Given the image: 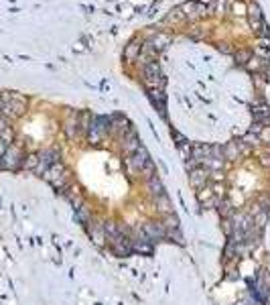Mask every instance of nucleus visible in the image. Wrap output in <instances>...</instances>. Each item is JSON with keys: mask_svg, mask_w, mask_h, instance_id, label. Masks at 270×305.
I'll list each match as a JSON object with an SVG mask.
<instances>
[{"mask_svg": "<svg viewBox=\"0 0 270 305\" xmlns=\"http://www.w3.org/2000/svg\"><path fill=\"white\" fill-rule=\"evenodd\" d=\"M144 81H147L149 86H157L159 81L163 83V80H161V67H159L157 61H150V63L144 65Z\"/></svg>", "mask_w": 270, "mask_h": 305, "instance_id": "39448f33", "label": "nucleus"}, {"mask_svg": "<svg viewBox=\"0 0 270 305\" xmlns=\"http://www.w3.org/2000/svg\"><path fill=\"white\" fill-rule=\"evenodd\" d=\"M256 57H260L264 61L270 59V37H262L256 45Z\"/></svg>", "mask_w": 270, "mask_h": 305, "instance_id": "0eeeda50", "label": "nucleus"}, {"mask_svg": "<svg viewBox=\"0 0 270 305\" xmlns=\"http://www.w3.org/2000/svg\"><path fill=\"white\" fill-rule=\"evenodd\" d=\"M169 43H171V35H167V33H157V35H152L150 41H149V45L157 51V53L163 51Z\"/></svg>", "mask_w": 270, "mask_h": 305, "instance_id": "423d86ee", "label": "nucleus"}, {"mask_svg": "<svg viewBox=\"0 0 270 305\" xmlns=\"http://www.w3.org/2000/svg\"><path fill=\"white\" fill-rule=\"evenodd\" d=\"M266 65H268V61L256 57V55L250 57V59H248V63H246V67L250 69V71H262V69H266Z\"/></svg>", "mask_w": 270, "mask_h": 305, "instance_id": "1a4fd4ad", "label": "nucleus"}, {"mask_svg": "<svg viewBox=\"0 0 270 305\" xmlns=\"http://www.w3.org/2000/svg\"><path fill=\"white\" fill-rule=\"evenodd\" d=\"M140 49H142V45L134 41V43H130V45L126 47V51H124V57H126L128 61H136L138 55H140Z\"/></svg>", "mask_w": 270, "mask_h": 305, "instance_id": "6e6552de", "label": "nucleus"}, {"mask_svg": "<svg viewBox=\"0 0 270 305\" xmlns=\"http://www.w3.org/2000/svg\"><path fill=\"white\" fill-rule=\"evenodd\" d=\"M181 13L185 18H189V20H197V18H201L207 15V8L199 2H187L181 6Z\"/></svg>", "mask_w": 270, "mask_h": 305, "instance_id": "20e7f679", "label": "nucleus"}, {"mask_svg": "<svg viewBox=\"0 0 270 305\" xmlns=\"http://www.w3.org/2000/svg\"><path fill=\"white\" fill-rule=\"evenodd\" d=\"M236 59H240V63H248V59H250V53H248V51H240V53L236 55Z\"/></svg>", "mask_w": 270, "mask_h": 305, "instance_id": "9d476101", "label": "nucleus"}, {"mask_svg": "<svg viewBox=\"0 0 270 305\" xmlns=\"http://www.w3.org/2000/svg\"><path fill=\"white\" fill-rule=\"evenodd\" d=\"M27 110V100L16 92H4L2 94V106H0V114L2 118H18L23 116Z\"/></svg>", "mask_w": 270, "mask_h": 305, "instance_id": "f257e3e1", "label": "nucleus"}, {"mask_svg": "<svg viewBox=\"0 0 270 305\" xmlns=\"http://www.w3.org/2000/svg\"><path fill=\"white\" fill-rule=\"evenodd\" d=\"M23 161H25L23 151H20L18 146H15V144H10L6 149V153L2 155V159H0V169L16 171L18 167H23Z\"/></svg>", "mask_w": 270, "mask_h": 305, "instance_id": "f03ea898", "label": "nucleus"}, {"mask_svg": "<svg viewBox=\"0 0 270 305\" xmlns=\"http://www.w3.org/2000/svg\"><path fill=\"white\" fill-rule=\"evenodd\" d=\"M4 128H8V122H6V118H0V132H2Z\"/></svg>", "mask_w": 270, "mask_h": 305, "instance_id": "9b49d317", "label": "nucleus"}, {"mask_svg": "<svg viewBox=\"0 0 270 305\" xmlns=\"http://www.w3.org/2000/svg\"><path fill=\"white\" fill-rule=\"evenodd\" d=\"M248 23H250V27H252V31L258 35V37H268L270 33H268V25H266V20H264V16H262V13H260V8H258L256 4H252L250 8H248Z\"/></svg>", "mask_w": 270, "mask_h": 305, "instance_id": "7ed1b4c3", "label": "nucleus"}]
</instances>
